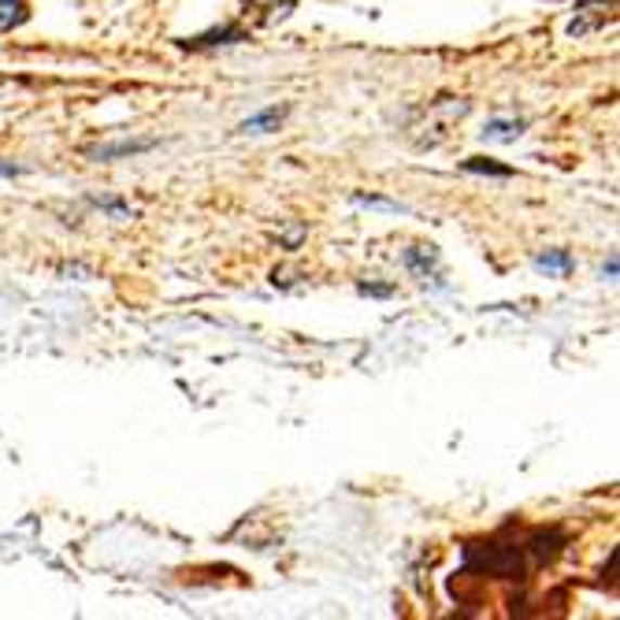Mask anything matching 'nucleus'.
<instances>
[{
    "label": "nucleus",
    "mask_w": 620,
    "mask_h": 620,
    "mask_svg": "<svg viewBox=\"0 0 620 620\" xmlns=\"http://www.w3.org/2000/svg\"><path fill=\"white\" fill-rule=\"evenodd\" d=\"M238 41H249V34L242 30V26L227 23V26H216V30L182 41V49H216V46H238Z\"/></svg>",
    "instance_id": "1"
},
{
    "label": "nucleus",
    "mask_w": 620,
    "mask_h": 620,
    "mask_svg": "<svg viewBox=\"0 0 620 620\" xmlns=\"http://www.w3.org/2000/svg\"><path fill=\"white\" fill-rule=\"evenodd\" d=\"M153 138H142V142H116V145H98V150H86V156L93 160H116V156H134V153H145L153 150Z\"/></svg>",
    "instance_id": "2"
},
{
    "label": "nucleus",
    "mask_w": 620,
    "mask_h": 620,
    "mask_svg": "<svg viewBox=\"0 0 620 620\" xmlns=\"http://www.w3.org/2000/svg\"><path fill=\"white\" fill-rule=\"evenodd\" d=\"M283 116H286V108L275 104V108H264V112H257V116H249L238 130L242 134H272V130H279V124H283Z\"/></svg>",
    "instance_id": "3"
},
{
    "label": "nucleus",
    "mask_w": 620,
    "mask_h": 620,
    "mask_svg": "<svg viewBox=\"0 0 620 620\" xmlns=\"http://www.w3.org/2000/svg\"><path fill=\"white\" fill-rule=\"evenodd\" d=\"M435 264H439V253H435L431 246H416V249H405V268L413 275H421V279H427L431 275L435 279Z\"/></svg>",
    "instance_id": "4"
},
{
    "label": "nucleus",
    "mask_w": 620,
    "mask_h": 620,
    "mask_svg": "<svg viewBox=\"0 0 620 620\" xmlns=\"http://www.w3.org/2000/svg\"><path fill=\"white\" fill-rule=\"evenodd\" d=\"M524 134V119H491L483 130L487 142H517Z\"/></svg>",
    "instance_id": "5"
},
{
    "label": "nucleus",
    "mask_w": 620,
    "mask_h": 620,
    "mask_svg": "<svg viewBox=\"0 0 620 620\" xmlns=\"http://www.w3.org/2000/svg\"><path fill=\"white\" fill-rule=\"evenodd\" d=\"M26 15H30L26 0H0V30H15V26H23Z\"/></svg>",
    "instance_id": "6"
},
{
    "label": "nucleus",
    "mask_w": 620,
    "mask_h": 620,
    "mask_svg": "<svg viewBox=\"0 0 620 620\" xmlns=\"http://www.w3.org/2000/svg\"><path fill=\"white\" fill-rule=\"evenodd\" d=\"M543 272H554V275H569L572 272V257L565 249H546V253H539V260H535Z\"/></svg>",
    "instance_id": "7"
},
{
    "label": "nucleus",
    "mask_w": 620,
    "mask_h": 620,
    "mask_svg": "<svg viewBox=\"0 0 620 620\" xmlns=\"http://www.w3.org/2000/svg\"><path fill=\"white\" fill-rule=\"evenodd\" d=\"M465 171H476V175H498V179H509L513 168H505V164H494V160H483V156H472V160L461 164Z\"/></svg>",
    "instance_id": "8"
},
{
    "label": "nucleus",
    "mask_w": 620,
    "mask_h": 620,
    "mask_svg": "<svg viewBox=\"0 0 620 620\" xmlns=\"http://www.w3.org/2000/svg\"><path fill=\"white\" fill-rule=\"evenodd\" d=\"M90 201L98 208H104V212H112L116 220H127V216H134V208L124 205V201H116V197H90Z\"/></svg>",
    "instance_id": "9"
},
{
    "label": "nucleus",
    "mask_w": 620,
    "mask_h": 620,
    "mask_svg": "<svg viewBox=\"0 0 620 620\" xmlns=\"http://www.w3.org/2000/svg\"><path fill=\"white\" fill-rule=\"evenodd\" d=\"M357 201V205H369V208H387V212H409V208L405 205H398V201H383V197H364V194H357L353 197Z\"/></svg>",
    "instance_id": "10"
},
{
    "label": "nucleus",
    "mask_w": 620,
    "mask_h": 620,
    "mask_svg": "<svg viewBox=\"0 0 620 620\" xmlns=\"http://www.w3.org/2000/svg\"><path fill=\"white\" fill-rule=\"evenodd\" d=\"M26 168L23 164H12V160H0V179H15V175H23Z\"/></svg>",
    "instance_id": "11"
},
{
    "label": "nucleus",
    "mask_w": 620,
    "mask_h": 620,
    "mask_svg": "<svg viewBox=\"0 0 620 620\" xmlns=\"http://www.w3.org/2000/svg\"><path fill=\"white\" fill-rule=\"evenodd\" d=\"M361 294H372V298H387V294H395V286H369V283H361Z\"/></svg>",
    "instance_id": "12"
}]
</instances>
